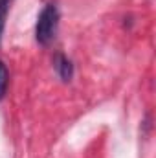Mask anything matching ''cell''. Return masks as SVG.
Instances as JSON below:
<instances>
[{"label": "cell", "instance_id": "6da1fadb", "mask_svg": "<svg viewBox=\"0 0 156 158\" xmlns=\"http://www.w3.org/2000/svg\"><path fill=\"white\" fill-rule=\"evenodd\" d=\"M57 26H59V9L53 2L46 4L42 7V11L37 17V24H35V39L39 44L48 46L51 40L55 39L57 33Z\"/></svg>", "mask_w": 156, "mask_h": 158}, {"label": "cell", "instance_id": "7a4b0ae2", "mask_svg": "<svg viewBox=\"0 0 156 158\" xmlns=\"http://www.w3.org/2000/svg\"><path fill=\"white\" fill-rule=\"evenodd\" d=\"M53 66H55L59 77L63 79L64 83H68L70 79L74 77V64H72V61H70L66 55L57 53V55L53 57Z\"/></svg>", "mask_w": 156, "mask_h": 158}, {"label": "cell", "instance_id": "3957f363", "mask_svg": "<svg viewBox=\"0 0 156 158\" xmlns=\"http://www.w3.org/2000/svg\"><path fill=\"white\" fill-rule=\"evenodd\" d=\"M11 2H13V0H0V39H2L4 28H6V19H7L9 7H11Z\"/></svg>", "mask_w": 156, "mask_h": 158}, {"label": "cell", "instance_id": "277c9868", "mask_svg": "<svg viewBox=\"0 0 156 158\" xmlns=\"http://www.w3.org/2000/svg\"><path fill=\"white\" fill-rule=\"evenodd\" d=\"M7 83H9V74H7L6 64H4L2 59H0V99L4 98V94H6V90H7Z\"/></svg>", "mask_w": 156, "mask_h": 158}]
</instances>
